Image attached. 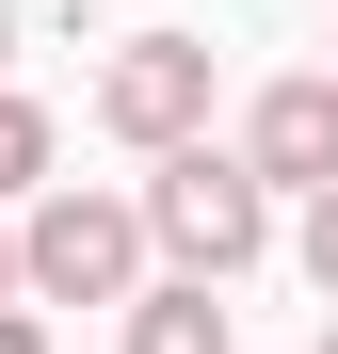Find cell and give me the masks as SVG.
<instances>
[{
    "mask_svg": "<svg viewBox=\"0 0 338 354\" xmlns=\"http://www.w3.org/2000/svg\"><path fill=\"white\" fill-rule=\"evenodd\" d=\"M0 81H17V0H0Z\"/></svg>",
    "mask_w": 338,
    "mask_h": 354,
    "instance_id": "30bf717a",
    "label": "cell"
},
{
    "mask_svg": "<svg viewBox=\"0 0 338 354\" xmlns=\"http://www.w3.org/2000/svg\"><path fill=\"white\" fill-rule=\"evenodd\" d=\"M0 354H48V306H0Z\"/></svg>",
    "mask_w": 338,
    "mask_h": 354,
    "instance_id": "ba28073f",
    "label": "cell"
},
{
    "mask_svg": "<svg viewBox=\"0 0 338 354\" xmlns=\"http://www.w3.org/2000/svg\"><path fill=\"white\" fill-rule=\"evenodd\" d=\"M145 194H81V177H48V194L17 209V290L32 306H129L145 290Z\"/></svg>",
    "mask_w": 338,
    "mask_h": 354,
    "instance_id": "7a4b0ae2",
    "label": "cell"
},
{
    "mask_svg": "<svg viewBox=\"0 0 338 354\" xmlns=\"http://www.w3.org/2000/svg\"><path fill=\"white\" fill-rule=\"evenodd\" d=\"M209 97H225V48H209V32H113V48H97V81H81V113H97L129 161L194 145V129H209Z\"/></svg>",
    "mask_w": 338,
    "mask_h": 354,
    "instance_id": "3957f363",
    "label": "cell"
},
{
    "mask_svg": "<svg viewBox=\"0 0 338 354\" xmlns=\"http://www.w3.org/2000/svg\"><path fill=\"white\" fill-rule=\"evenodd\" d=\"M129 354H242L225 338V290L209 274H145L129 290Z\"/></svg>",
    "mask_w": 338,
    "mask_h": 354,
    "instance_id": "5b68a950",
    "label": "cell"
},
{
    "mask_svg": "<svg viewBox=\"0 0 338 354\" xmlns=\"http://www.w3.org/2000/svg\"><path fill=\"white\" fill-rule=\"evenodd\" d=\"M242 161L274 177V194H322V177H338V81H322V65L258 81V97H242Z\"/></svg>",
    "mask_w": 338,
    "mask_h": 354,
    "instance_id": "277c9868",
    "label": "cell"
},
{
    "mask_svg": "<svg viewBox=\"0 0 338 354\" xmlns=\"http://www.w3.org/2000/svg\"><path fill=\"white\" fill-rule=\"evenodd\" d=\"M145 242L178 258V274H209V290L258 274V258H274V177H258L242 145H209V129L161 145V161H145Z\"/></svg>",
    "mask_w": 338,
    "mask_h": 354,
    "instance_id": "6da1fadb",
    "label": "cell"
},
{
    "mask_svg": "<svg viewBox=\"0 0 338 354\" xmlns=\"http://www.w3.org/2000/svg\"><path fill=\"white\" fill-rule=\"evenodd\" d=\"M290 258H306V290H322V306H338V177H322V194H306V225H290Z\"/></svg>",
    "mask_w": 338,
    "mask_h": 354,
    "instance_id": "52a82bcc",
    "label": "cell"
},
{
    "mask_svg": "<svg viewBox=\"0 0 338 354\" xmlns=\"http://www.w3.org/2000/svg\"><path fill=\"white\" fill-rule=\"evenodd\" d=\"M0 306H32V290H17V209H0Z\"/></svg>",
    "mask_w": 338,
    "mask_h": 354,
    "instance_id": "9c48e42d",
    "label": "cell"
},
{
    "mask_svg": "<svg viewBox=\"0 0 338 354\" xmlns=\"http://www.w3.org/2000/svg\"><path fill=\"white\" fill-rule=\"evenodd\" d=\"M322 81H338V65H322Z\"/></svg>",
    "mask_w": 338,
    "mask_h": 354,
    "instance_id": "7c38bea8",
    "label": "cell"
},
{
    "mask_svg": "<svg viewBox=\"0 0 338 354\" xmlns=\"http://www.w3.org/2000/svg\"><path fill=\"white\" fill-rule=\"evenodd\" d=\"M322 354H338V306H322Z\"/></svg>",
    "mask_w": 338,
    "mask_h": 354,
    "instance_id": "8fae6325",
    "label": "cell"
},
{
    "mask_svg": "<svg viewBox=\"0 0 338 354\" xmlns=\"http://www.w3.org/2000/svg\"><path fill=\"white\" fill-rule=\"evenodd\" d=\"M48 161H65L48 97H17V81H0V209H32V194H48Z\"/></svg>",
    "mask_w": 338,
    "mask_h": 354,
    "instance_id": "8992f818",
    "label": "cell"
}]
</instances>
